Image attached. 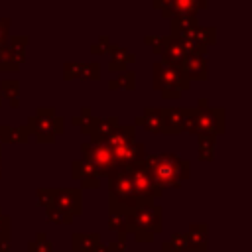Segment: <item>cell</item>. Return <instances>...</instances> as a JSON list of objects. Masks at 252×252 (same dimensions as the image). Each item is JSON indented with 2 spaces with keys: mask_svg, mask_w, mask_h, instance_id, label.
<instances>
[{
  "mask_svg": "<svg viewBox=\"0 0 252 252\" xmlns=\"http://www.w3.org/2000/svg\"><path fill=\"white\" fill-rule=\"evenodd\" d=\"M10 37V18H0V47L6 45Z\"/></svg>",
  "mask_w": 252,
  "mask_h": 252,
  "instance_id": "41",
  "label": "cell"
},
{
  "mask_svg": "<svg viewBox=\"0 0 252 252\" xmlns=\"http://www.w3.org/2000/svg\"><path fill=\"white\" fill-rule=\"evenodd\" d=\"M152 6L161 12L163 18H175V16H197L199 10L207 8V0H154Z\"/></svg>",
  "mask_w": 252,
  "mask_h": 252,
  "instance_id": "8",
  "label": "cell"
},
{
  "mask_svg": "<svg viewBox=\"0 0 252 252\" xmlns=\"http://www.w3.org/2000/svg\"><path fill=\"white\" fill-rule=\"evenodd\" d=\"M0 108H2V94H0Z\"/></svg>",
  "mask_w": 252,
  "mask_h": 252,
  "instance_id": "52",
  "label": "cell"
},
{
  "mask_svg": "<svg viewBox=\"0 0 252 252\" xmlns=\"http://www.w3.org/2000/svg\"><path fill=\"white\" fill-rule=\"evenodd\" d=\"M30 132L26 126H16L10 128V136H8V144H28L30 142Z\"/></svg>",
  "mask_w": 252,
  "mask_h": 252,
  "instance_id": "35",
  "label": "cell"
},
{
  "mask_svg": "<svg viewBox=\"0 0 252 252\" xmlns=\"http://www.w3.org/2000/svg\"><path fill=\"white\" fill-rule=\"evenodd\" d=\"M112 156H114V161H116V167H128V169H134V167H140L146 163V146L142 142H132L124 148H116L112 150Z\"/></svg>",
  "mask_w": 252,
  "mask_h": 252,
  "instance_id": "11",
  "label": "cell"
},
{
  "mask_svg": "<svg viewBox=\"0 0 252 252\" xmlns=\"http://www.w3.org/2000/svg\"><path fill=\"white\" fill-rule=\"evenodd\" d=\"M108 89H110V91H120V89L134 91V89H136V73H134V71H124V73H120L118 77H114V79L108 81Z\"/></svg>",
  "mask_w": 252,
  "mask_h": 252,
  "instance_id": "27",
  "label": "cell"
},
{
  "mask_svg": "<svg viewBox=\"0 0 252 252\" xmlns=\"http://www.w3.org/2000/svg\"><path fill=\"white\" fill-rule=\"evenodd\" d=\"M167 41H169V35H146V37H144V43L150 45L156 55H158V53L161 55V51H163V47L167 45Z\"/></svg>",
  "mask_w": 252,
  "mask_h": 252,
  "instance_id": "34",
  "label": "cell"
},
{
  "mask_svg": "<svg viewBox=\"0 0 252 252\" xmlns=\"http://www.w3.org/2000/svg\"><path fill=\"white\" fill-rule=\"evenodd\" d=\"M108 47H110L108 35H100L98 41L91 45V53H93V55H104V53H108Z\"/></svg>",
  "mask_w": 252,
  "mask_h": 252,
  "instance_id": "38",
  "label": "cell"
},
{
  "mask_svg": "<svg viewBox=\"0 0 252 252\" xmlns=\"http://www.w3.org/2000/svg\"><path fill=\"white\" fill-rule=\"evenodd\" d=\"M132 142H136V126H134V124H118V126L110 132V136L106 138L104 144H106L110 150H116V148L128 146V144H132Z\"/></svg>",
  "mask_w": 252,
  "mask_h": 252,
  "instance_id": "14",
  "label": "cell"
},
{
  "mask_svg": "<svg viewBox=\"0 0 252 252\" xmlns=\"http://www.w3.org/2000/svg\"><path fill=\"white\" fill-rule=\"evenodd\" d=\"M181 108V128L187 134H195L199 136V128H197V108H189V106H179Z\"/></svg>",
  "mask_w": 252,
  "mask_h": 252,
  "instance_id": "28",
  "label": "cell"
},
{
  "mask_svg": "<svg viewBox=\"0 0 252 252\" xmlns=\"http://www.w3.org/2000/svg\"><path fill=\"white\" fill-rule=\"evenodd\" d=\"M179 71L191 81H207L209 79V67H207V57L201 55H185Z\"/></svg>",
  "mask_w": 252,
  "mask_h": 252,
  "instance_id": "13",
  "label": "cell"
},
{
  "mask_svg": "<svg viewBox=\"0 0 252 252\" xmlns=\"http://www.w3.org/2000/svg\"><path fill=\"white\" fill-rule=\"evenodd\" d=\"M8 136H10V126L8 124H0V146L8 144Z\"/></svg>",
  "mask_w": 252,
  "mask_h": 252,
  "instance_id": "47",
  "label": "cell"
},
{
  "mask_svg": "<svg viewBox=\"0 0 252 252\" xmlns=\"http://www.w3.org/2000/svg\"><path fill=\"white\" fill-rule=\"evenodd\" d=\"M152 87L156 91H163V89H177V91H189L191 81L175 67H169L161 61L154 63V77H152Z\"/></svg>",
  "mask_w": 252,
  "mask_h": 252,
  "instance_id": "6",
  "label": "cell"
},
{
  "mask_svg": "<svg viewBox=\"0 0 252 252\" xmlns=\"http://www.w3.org/2000/svg\"><path fill=\"white\" fill-rule=\"evenodd\" d=\"M183 59H185V53H183V49L179 47L177 39L169 37L167 45H165V47H163V51H161V63H165V65H169V67L179 69V67H181V63H183Z\"/></svg>",
  "mask_w": 252,
  "mask_h": 252,
  "instance_id": "20",
  "label": "cell"
},
{
  "mask_svg": "<svg viewBox=\"0 0 252 252\" xmlns=\"http://www.w3.org/2000/svg\"><path fill=\"white\" fill-rule=\"evenodd\" d=\"M45 219L49 222H55V224H73L75 217H71V215H67L55 207H49V209H45Z\"/></svg>",
  "mask_w": 252,
  "mask_h": 252,
  "instance_id": "33",
  "label": "cell"
},
{
  "mask_svg": "<svg viewBox=\"0 0 252 252\" xmlns=\"http://www.w3.org/2000/svg\"><path fill=\"white\" fill-rule=\"evenodd\" d=\"M53 207L71 217H79L83 213V191L77 187H55Z\"/></svg>",
  "mask_w": 252,
  "mask_h": 252,
  "instance_id": "10",
  "label": "cell"
},
{
  "mask_svg": "<svg viewBox=\"0 0 252 252\" xmlns=\"http://www.w3.org/2000/svg\"><path fill=\"white\" fill-rule=\"evenodd\" d=\"M28 252H53V242L45 232H37L35 238L28 242Z\"/></svg>",
  "mask_w": 252,
  "mask_h": 252,
  "instance_id": "31",
  "label": "cell"
},
{
  "mask_svg": "<svg viewBox=\"0 0 252 252\" xmlns=\"http://www.w3.org/2000/svg\"><path fill=\"white\" fill-rule=\"evenodd\" d=\"M30 37L28 35H10L6 41V49L10 53V57L20 65L26 59V47H28Z\"/></svg>",
  "mask_w": 252,
  "mask_h": 252,
  "instance_id": "21",
  "label": "cell"
},
{
  "mask_svg": "<svg viewBox=\"0 0 252 252\" xmlns=\"http://www.w3.org/2000/svg\"><path fill=\"white\" fill-rule=\"evenodd\" d=\"M146 169L158 187H181V181L191 177V163L177 154L161 152L146 156Z\"/></svg>",
  "mask_w": 252,
  "mask_h": 252,
  "instance_id": "1",
  "label": "cell"
},
{
  "mask_svg": "<svg viewBox=\"0 0 252 252\" xmlns=\"http://www.w3.org/2000/svg\"><path fill=\"white\" fill-rule=\"evenodd\" d=\"M181 108L179 106H167L161 108V132L165 136H177L181 134Z\"/></svg>",
  "mask_w": 252,
  "mask_h": 252,
  "instance_id": "16",
  "label": "cell"
},
{
  "mask_svg": "<svg viewBox=\"0 0 252 252\" xmlns=\"http://www.w3.org/2000/svg\"><path fill=\"white\" fill-rule=\"evenodd\" d=\"M169 242H171V246H173L175 250H179V252H183V250H187V242H185V234H181V232H175V234H171V238H169Z\"/></svg>",
  "mask_w": 252,
  "mask_h": 252,
  "instance_id": "42",
  "label": "cell"
},
{
  "mask_svg": "<svg viewBox=\"0 0 252 252\" xmlns=\"http://www.w3.org/2000/svg\"><path fill=\"white\" fill-rule=\"evenodd\" d=\"M98 242H100L98 232H73V236H71V248L75 252H85Z\"/></svg>",
  "mask_w": 252,
  "mask_h": 252,
  "instance_id": "22",
  "label": "cell"
},
{
  "mask_svg": "<svg viewBox=\"0 0 252 252\" xmlns=\"http://www.w3.org/2000/svg\"><path fill=\"white\" fill-rule=\"evenodd\" d=\"M0 177H2V146H0Z\"/></svg>",
  "mask_w": 252,
  "mask_h": 252,
  "instance_id": "51",
  "label": "cell"
},
{
  "mask_svg": "<svg viewBox=\"0 0 252 252\" xmlns=\"http://www.w3.org/2000/svg\"><path fill=\"white\" fill-rule=\"evenodd\" d=\"M2 213H4V211H2V207H0V215H2Z\"/></svg>",
  "mask_w": 252,
  "mask_h": 252,
  "instance_id": "53",
  "label": "cell"
},
{
  "mask_svg": "<svg viewBox=\"0 0 252 252\" xmlns=\"http://www.w3.org/2000/svg\"><path fill=\"white\" fill-rule=\"evenodd\" d=\"M10 226H12V219H10V215L2 213V215H0V238L10 236Z\"/></svg>",
  "mask_w": 252,
  "mask_h": 252,
  "instance_id": "43",
  "label": "cell"
},
{
  "mask_svg": "<svg viewBox=\"0 0 252 252\" xmlns=\"http://www.w3.org/2000/svg\"><path fill=\"white\" fill-rule=\"evenodd\" d=\"M207 232H209V226L205 222H193L189 224L187 232H185V242H187V248L191 250H207L209 242H207Z\"/></svg>",
  "mask_w": 252,
  "mask_h": 252,
  "instance_id": "18",
  "label": "cell"
},
{
  "mask_svg": "<svg viewBox=\"0 0 252 252\" xmlns=\"http://www.w3.org/2000/svg\"><path fill=\"white\" fill-rule=\"evenodd\" d=\"M0 252H12V240H10V236L0 238Z\"/></svg>",
  "mask_w": 252,
  "mask_h": 252,
  "instance_id": "48",
  "label": "cell"
},
{
  "mask_svg": "<svg viewBox=\"0 0 252 252\" xmlns=\"http://www.w3.org/2000/svg\"><path fill=\"white\" fill-rule=\"evenodd\" d=\"M0 94L8 98L10 106L12 108H20V81L14 79V81H2L0 83Z\"/></svg>",
  "mask_w": 252,
  "mask_h": 252,
  "instance_id": "26",
  "label": "cell"
},
{
  "mask_svg": "<svg viewBox=\"0 0 252 252\" xmlns=\"http://www.w3.org/2000/svg\"><path fill=\"white\" fill-rule=\"evenodd\" d=\"M71 122H73L75 126H79L81 134L89 136V134L93 132V128H94L96 116H93V112H91V108H89V106H83V108H81V112H79V114H75V116L71 118Z\"/></svg>",
  "mask_w": 252,
  "mask_h": 252,
  "instance_id": "25",
  "label": "cell"
},
{
  "mask_svg": "<svg viewBox=\"0 0 252 252\" xmlns=\"http://www.w3.org/2000/svg\"><path fill=\"white\" fill-rule=\"evenodd\" d=\"M197 128H199V136L207 134V136H219L224 134V108L222 106H215V108H197Z\"/></svg>",
  "mask_w": 252,
  "mask_h": 252,
  "instance_id": "9",
  "label": "cell"
},
{
  "mask_svg": "<svg viewBox=\"0 0 252 252\" xmlns=\"http://www.w3.org/2000/svg\"><path fill=\"white\" fill-rule=\"evenodd\" d=\"M134 124H136V126H142L146 132L159 134V132H161V108L146 106V108L142 110V114L136 116Z\"/></svg>",
  "mask_w": 252,
  "mask_h": 252,
  "instance_id": "17",
  "label": "cell"
},
{
  "mask_svg": "<svg viewBox=\"0 0 252 252\" xmlns=\"http://www.w3.org/2000/svg\"><path fill=\"white\" fill-rule=\"evenodd\" d=\"M53 195H55V187H39L37 189V205L43 209L53 207Z\"/></svg>",
  "mask_w": 252,
  "mask_h": 252,
  "instance_id": "36",
  "label": "cell"
},
{
  "mask_svg": "<svg viewBox=\"0 0 252 252\" xmlns=\"http://www.w3.org/2000/svg\"><path fill=\"white\" fill-rule=\"evenodd\" d=\"M26 128L37 144H55V138L65 132V118L57 114L53 118H37L32 114L28 118Z\"/></svg>",
  "mask_w": 252,
  "mask_h": 252,
  "instance_id": "3",
  "label": "cell"
},
{
  "mask_svg": "<svg viewBox=\"0 0 252 252\" xmlns=\"http://www.w3.org/2000/svg\"><path fill=\"white\" fill-rule=\"evenodd\" d=\"M159 93H161V98H165V100H177L181 96V91H177V89H163Z\"/></svg>",
  "mask_w": 252,
  "mask_h": 252,
  "instance_id": "46",
  "label": "cell"
},
{
  "mask_svg": "<svg viewBox=\"0 0 252 252\" xmlns=\"http://www.w3.org/2000/svg\"><path fill=\"white\" fill-rule=\"evenodd\" d=\"M79 77V63L77 61H67L63 67V79L65 81H73Z\"/></svg>",
  "mask_w": 252,
  "mask_h": 252,
  "instance_id": "39",
  "label": "cell"
},
{
  "mask_svg": "<svg viewBox=\"0 0 252 252\" xmlns=\"http://www.w3.org/2000/svg\"><path fill=\"white\" fill-rule=\"evenodd\" d=\"M81 159L89 161L98 177L102 175H108L114 167H116V161H114V156H112V150L106 146V144H91V142H83L81 144Z\"/></svg>",
  "mask_w": 252,
  "mask_h": 252,
  "instance_id": "4",
  "label": "cell"
},
{
  "mask_svg": "<svg viewBox=\"0 0 252 252\" xmlns=\"http://www.w3.org/2000/svg\"><path fill=\"white\" fill-rule=\"evenodd\" d=\"M118 124H120V122H118V116H116V114L106 116V118L96 116L94 128H93V132L89 134V136H91V144H104L106 138L110 136V132H112Z\"/></svg>",
  "mask_w": 252,
  "mask_h": 252,
  "instance_id": "19",
  "label": "cell"
},
{
  "mask_svg": "<svg viewBox=\"0 0 252 252\" xmlns=\"http://www.w3.org/2000/svg\"><path fill=\"white\" fill-rule=\"evenodd\" d=\"M106 177H108V213L130 215L134 209L142 207V201L134 193L132 169L114 167Z\"/></svg>",
  "mask_w": 252,
  "mask_h": 252,
  "instance_id": "2",
  "label": "cell"
},
{
  "mask_svg": "<svg viewBox=\"0 0 252 252\" xmlns=\"http://www.w3.org/2000/svg\"><path fill=\"white\" fill-rule=\"evenodd\" d=\"M161 250H165V252H179V250H175V248L171 246V242H169V240L161 242Z\"/></svg>",
  "mask_w": 252,
  "mask_h": 252,
  "instance_id": "50",
  "label": "cell"
},
{
  "mask_svg": "<svg viewBox=\"0 0 252 252\" xmlns=\"http://www.w3.org/2000/svg\"><path fill=\"white\" fill-rule=\"evenodd\" d=\"M126 242H128V234H118L110 244H106L108 246V250L112 252H122V250H126Z\"/></svg>",
  "mask_w": 252,
  "mask_h": 252,
  "instance_id": "40",
  "label": "cell"
},
{
  "mask_svg": "<svg viewBox=\"0 0 252 252\" xmlns=\"http://www.w3.org/2000/svg\"><path fill=\"white\" fill-rule=\"evenodd\" d=\"M199 140V159L201 161H213L215 159V136H207V134H201L197 136Z\"/></svg>",
  "mask_w": 252,
  "mask_h": 252,
  "instance_id": "29",
  "label": "cell"
},
{
  "mask_svg": "<svg viewBox=\"0 0 252 252\" xmlns=\"http://www.w3.org/2000/svg\"><path fill=\"white\" fill-rule=\"evenodd\" d=\"M0 71H20V65L10 57L6 45L0 47Z\"/></svg>",
  "mask_w": 252,
  "mask_h": 252,
  "instance_id": "37",
  "label": "cell"
},
{
  "mask_svg": "<svg viewBox=\"0 0 252 252\" xmlns=\"http://www.w3.org/2000/svg\"><path fill=\"white\" fill-rule=\"evenodd\" d=\"M130 222L134 228H142L150 234H161L163 230V209L159 205H142L130 213ZM134 232V230H132Z\"/></svg>",
  "mask_w": 252,
  "mask_h": 252,
  "instance_id": "5",
  "label": "cell"
},
{
  "mask_svg": "<svg viewBox=\"0 0 252 252\" xmlns=\"http://www.w3.org/2000/svg\"><path fill=\"white\" fill-rule=\"evenodd\" d=\"M195 26H199L197 16H175V18H171V33H169V37L177 39L181 33H185L187 30H191Z\"/></svg>",
  "mask_w": 252,
  "mask_h": 252,
  "instance_id": "24",
  "label": "cell"
},
{
  "mask_svg": "<svg viewBox=\"0 0 252 252\" xmlns=\"http://www.w3.org/2000/svg\"><path fill=\"white\" fill-rule=\"evenodd\" d=\"M108 55H110V61H108V71L112 73H124L128 63H134L136 61V53L120 47V45H112L108 47Z\"/></svg>",
  "mask_w": 252,
  "mask_h": 252,
  "instance_id": "15",
  "label": "cell"
},
{
  "mask_svg": "<svg viewBox=\"0 0 252 252\" xmlns=\"http://www.w3.org/2000/svg\"><path fill=\"white\" fill-rule=\"evenodd\" d=\"M132 183H134V193L142 201V205H154L156 199L163 195V189L154 183L150 171L146 169V163L132 169Z\"/></svg>",
  "mask_w": 252,
  "mask_h": 252,
  "instance_id": "7",
  "label": "cell"
},
{
  "mask_svg": "<svg viewBox=\"0 0 252 252\" xmlns=\"http://www.w3.org/2000/svg\"><path fill=\"white\" fill-rule=\"evenodd\" d=\"M85 252H110V250H108V246H106V244L98 242V244H94L93 248H89V250H85Z\"/></svg>",
  "mask_w": 252,
  "mask_h": 252,
  "instance_id": "49",
  "label": "cell"
},
{
  "mask_svg": "<svg viewBox=\"0 0 252 252\" xmlns=\"http://www.w3.org/2000/svg\"><path fill=\"white\" fill-rule=\"evenodd\" d=\"M71 175H73V179L81 181L83 189H98L100 187V177H98L96 169L85 159H75L71 163Z\"/></svg>",
  "mask_w": 252,
  "mask_h": 252,
  "instance_id": "12",
  "label": "cell"
},
{
  "mask_svg": "<svg viewBox=\"0 0 252 252\" xmlns=\"http://www.w3.org/2000/svg\"><path fill=\"white\" fill-rule=\"evenodd\" d=\"M177 43H179V47L183 49L185 55H201V57H207L209 47L203 45V43H199V41H195V39H177Z\"/></svg>",
  "mask_w": 252,
  "mask_h": 252,
  "instance_id": "32",
  "label": "cell"
},
{
  "mask_svg": "<svg viewBox=\"0 0 252 252\" xmlns=\"http://www.w3.org/2000/svg\"><path fill=\"white\" fill-rule=\"evenodd\" d=\"M55 114H57V112H55L53 106H39L33 116H37V118H53Z\"/></svg>",
  "mask_w": 252,
  "mask_h": 252,
  "instance_id": "44",
  "label": "cell"
},
{
  "mask_svg": "<svg viewBox=\"0 0 252 252\" xmlns=\"http://www.w3.org/2000/svg\"><path fill=\"white\" fill-rule=\"evenodd\" d=\"M81 81H98L100 79V63L98 61H83L79 63V77Z\"/></svg>",
  "mask_w": 252,
  "mask_h": 252,
  "instance_id": "30",
  "label": "cell"
},
{
  "mask_svg": "<svg viewBox=\"0 0 252 252\" xmlns=\"http://www.w3.org/2000/svg\"><path fill=\"white\" fill-rule=\"evenodd\" d=\"M134 238L138 240V242H154V234H150V232H146V230H142V228H134Z\"/></svg>",
  "mask_w": 252,
  "mask_h": 252,
  "instance_id": "45",
  "label": "cell"
},
{
  "mask_svg": "<svg viewBox=\"0 0 252 252\" xmlns=\"http://www.w3.org/2000/svg\"><path fill=\"white\" fill-rule=\"evenodd\" d=\"M108 228L118 232V234H132L134 226L130 222V215H122V213H108Z\"/></svg>",
  "mask_w": 252,
  "mask_h": 252,
  "instance_id": "23",
  "label": "cell"
}]
</instances>
